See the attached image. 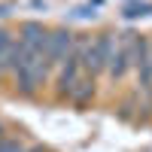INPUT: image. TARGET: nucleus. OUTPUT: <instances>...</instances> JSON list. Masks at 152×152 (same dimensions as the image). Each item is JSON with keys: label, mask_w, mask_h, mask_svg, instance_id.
<instances>
[{"label": "nucleus", "mask_w": 152, "mask_h": 152, "mask_svg": "<svg viewBox=\"0 0 152 152\" xmlns=\"http://www.w3.org/2000/svg\"><path fill=\"white\" fill-rule=\"evenodd\" d=\"M52 73V61L46 58V52H31L24 58V64L15 70V85L21 94H34L37 88L46 82V76Z\"/></svg>", "instance_id": "f257e3e1"}, {"label": "nucleus", "mask_w": 152, "mask_h": 152, "mask_svg": "<svg viewBox=\"0 0 152 152\" xmlns=\"http://www.w3.org/2000/svg\"><path fill=\"white\" fill-rule=\"evenodd\" d=\"M12 43H15V37H12V34H6L3 28H0V67H3V61H6V55H9Z\"/></svg>", "instance_id": "7ed1b4c3"}, {"label": "nucleus", "mask_w": 152, "mask_h": 152, "mask_svg": "<svg viewBox=\"0 0 152 152\" xmlns=\"http://www.w3.org/2000/svg\"><path fill=\"white\" fill-rule=\"evenodd\" d=\"M0 152H34V149H28L18 137H0Z\"/></svg>", "instance_id": "f03ea898"}]
</instances>
